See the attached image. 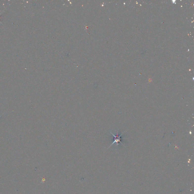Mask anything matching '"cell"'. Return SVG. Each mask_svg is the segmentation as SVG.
<instances>
[{
    "mask_svg": "<svg viewBox=\"0 0 194 194\" xmlns=\"http://www.w3.org/2000/svg\"><path fill=\"white\" fill-rule=\"evenodd\" d=\"M2 13V12H1V13H0V15H1V14ZM0 22L1 23V22H0Z\"/></svg>",
    "mask_w": 194,
    "mask_h": 194,
    "instance_id": "obj_2",
    "label": "cell"
},
{
    "mask_svg": "<svg viewBox=\"0 0 194 194\" xmlns=\"http://www.w3.org/2000/svg\"><path fill=\"white\" fill-rule=\"evenodd\" d=\"M110 133L112 134V135L114 136V138L113 142L112 143V144H111V145H110V146H109V148H110V147L111 146H112V145H113V144L115 143H116V145H119V142H120L121 143V144H122L123 145H124L123 144V143H122V142L121 141V140H122V138H121V136L124 133V132L122 133V134H121V135H119L118 132H117V135H114V134H113V133H112L111 132H110Z\"/></svg>",
    "mask_w": 194,
    "mask_h": 194,
    "instance_id": "obj_1",
    "label": "cell"
}]
</instances>
